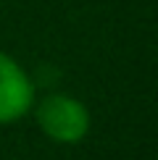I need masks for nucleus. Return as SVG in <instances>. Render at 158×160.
Returning a JSON list of instances; mask_svg holds the SVG:
<instances>
[{
    "mask_svg": "<svg viewBox=\"0 0 158 160\" xmlns=\"http://www.w3.org/2000/svg\"><path fill=\"white\" fill-rule=\"evenodd\" d=\"M32 113L40 131L58 144H79L92 126L87 105L63 92H50L42 100H34Z\"/></svg>",
    "mask_w": 158,
    "mask_h": 160,
    "instance_id": "1",
    "label": "nucleus"
},
{
    "mask_svg": "<svg viewBox=\"0 0 158 160\" xmlns=\"http://www.w3.org/2000/svg\"><path fill=\"white\" fill-rule=\"evenodd\" d=\"M34 100V82L26 74V68L0 50V126L26 118Z\"/></svg>",
    "mask_w": 158,
    "mask_h": 160,
    "instance_id": "2",
    "label": "nucleus"
}]
</instances>
